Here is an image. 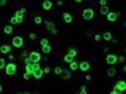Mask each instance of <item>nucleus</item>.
Wrapping results in <instances>:
<instances>
[{"label":"nucleus","instance_id":"nucleus-1","mask_svg":"<svg viewBox=\"0 0 126 94\" xmlns=\"http://www.w3.org/2000/svg\"><path fill=\"white\" fill-rule=\"evenodd\" d=\"M41 60V54L39 53V52H31L29 56L28 57H25V64H35V62H39V61Z\"/></svg>","mask_w":126,"mask_h":94},{"label":"nucleus","instance_id":"nucleus-2","mask_svg":"<svg viewBox=\"0 0 126 94\" xmlns=\"http://www.w3.org/2000/svg\"><path fill=\"white\" fill-rule=\"evenodd\" d=\"M4 69H5V74H7V76H15L16 72H17V66H16V64H13V62L7 64Z\"/></svg>","mask_w":126,"mask_h":94},{"label":"nucleus","instance_id":"nucleus-3","mask_svg":"<svg viewBox=\"0 0 126 94\" xmlns=\"http://www.w3.org/2000/svg\"><path fill=\"white\" fill-rule=\"evenodd\" d=\"M113 90H116L118 94L123 93V91L126 90V82H125V81H122V80L118 81V82H117V84L114 85V89H113Z\"/></svg>","mask_w":126,"mask_h":94},{"label":"nucleus","instance_id":"nucleus-4","mask_svg":"<svg viewBox=\"0 0 126 94\" xmlns=\"http://www.w3.org/2000/svg\"><path fill=\"white\" fill-rule=\"evenodd\" d=\"M82 17L84 20H92L93 17H94V11L92 8H86V9L82 11Z\"/></svg>","mask_w":126,"mask_h":94},{"label":"nucleus","instance_id":"nucleus-5","mask_svg":"<svg viewBox=\"0 0 126 94\" xmlns=\"http://www.w3.org/2000/svg\"><path fill=\"white\" fill-rule=\"evenodd\" d=\"M23 44H24L23 37L16 36V37H13V38H12V45L15 48H21V47H23Z\"/></svg>","mask_w":126,"mask_h":94},{"label":"nucleus","instance_id":"nucleus-6","mask_svg":"<svg viewBox=\"0 0 126 94\" xmlns=\"http://www.w3.org/2000/svg\"><path fill=\"white\" fill-rule=\"evenodd\" d=\"M117 61H118V57H117L116 54H108L106 56V64L114 65V64H117Z\"/></svg>","mask_w":126,"mask_h":94},{"label":"nucleus","instance_id":"nucleus-7","mask_svg":"<svg viewBox=\"0 0 126 94\" xmlns=\"http://www.w3.org/2000/svg\"><path fill=\"white\" fill-rule=\"evenodd\" d=\"M78 69L82 72H88L90 69V64L88 62V61H82V62H80L78 64Z\"/></svg>","mask_w":126,"mask_h":94},{"label":"nucleus","instance_id":"nucleus-8","mask_svg":"<svg viewBox=\"0 0 126 94\" xmlns=\"http://www.w3.org/2000/svg\"><path fill=\"white\" fill-rule=\"evenodd\" d=\"M43 74H44L43 69H37V70H35V72H33L32 77H33V78H36V80H40V78L43 77Z\"/></svg>","mask_w":126,"mask_h":94},{"label":"nucleus","instance_id":"nucleus-9","mask_svg":"<svg viewBox=\"0 0 126 94\" xmlns=\"http://www.w3.org/2000/svg\"><path fill=\"white\" fill-rule=\"evenodd\" d=\"M117 13H114V12H109V13L106 15V19H108V20L110 21V23H114V21L117 20Z\"/></svg>","mask_w":126,"mask_h":94},{"label":"nucleus","instance_id":"nucleus-10","mask_svg":"<svg viewBox=\"0 0 126 94\" xmlns=\"http://www.w3.org/2000/svg\"><path fill=\"white\" fill-rule=\"evenodd\" d=\"M63 17H64V21H65L66 24H70V23L73 21V17H72V15H70V13H68V12H64Z\"/></svg>","mask_w":126,"mask_h":94},{"label":"nucleus","instance_id":"nucleus-11","mask_svg":"<svg viewBox=\"0 0 126 94\" xmlns=\"http://www.w3.org/2000/svg\"><path fill=\"white\" fill-rule=\"evenodd\" d=\"M60 76H61V78H63L64 81H66V80H70V76H72V74H70V70L65 69V70H64L63 73L60 74Z\"/></svg>","mask_w":126,"mask_h":94},{"label":"nucleus","instance_id":"nucleus-12","mask_svg":"<svg viewBox=\"0 0 126 94\" xmlns=\"http://www.w3.org/2000/svg\"><path fill=\"white\" fill-rule=\"evenodd\" d=\"M52 5H53V3L50 1V0H45V1H43V9H45V11H49L50 8H52Z\"/></svg>","mask_w":126,"mask_h":94},{"label":"nucleus","instance_id":"nucleus-13","mask_svg":"<svg viewBox=\"0 0 126 94\" xmlns=\"http://www.w3.org/2000/svg\"><path fill=\"white\" fill-rule=\"evenodd\" d=\"M24 13H21V11H17L16 13H15V17H16V20H17V24H20V23H23V20H24V16H23Z\"/></svg>","mask_w":126,"mask_h":94},{"label":"nucleus","instance_id":"nucleus-14","mask_svg":"<svg viewBox=\"0 0 126 94\" xmlns=\"http://www.w3.org/2000/svg\"><path fill=\"white\" fill-rule=\"evenodd\" d=\"M0 53H3V54L11 53V47L9 45H1L0 47Z\"/></svg>","mask_w":126,"mask_h":94},{"label":"nucleus","instance_id":"nucleus-15","mask_svg":"<svg viewBox=\"0 0 126 94\" xmlns=\"http://www.w3.org/2000/svg\"><path fill=\"white\" fill-rule=\"evenodd\" d=\"M69 69L70 70H77V69H78V62H77L76 60H73L69 64Z\"/></svg>","mask_w":126,"mask_h":94},{"label":"nucleus","instance_id":"nucleus-16","mask_svg":"<svg viewBox=\"0 0 126 94\" xmlns=\"http://www.w3.org/2000/svg\"><path fill=\"white\" fill-rule=\"evenodd\" d=\"M25 73H28V74H31L32 76L33 74V66H32V64H25Z\"/></svg>","mask_w":126,"mask_h":94},{"label":"nucleus","instance_id":"nucleus-17","mask_svg":"<svg viewBox=\"0 0 126 94\" xmlns=\"http://www.w3.org/2000/svg\"><path fill=\"white\" fill-rule=\"evenodd\" d=\"M101 37H102L105 41H112V38H113V37H112V33H110V32H105V33H104Z\"/></svg>","mask_w":126,"mask_h":94},{"label":"nucleus","instance_id":"nucleus-18","mask_svg":"<svg viewBox=\"0 0 126 94\" xmlns=\"http://www.w3.org/2000/svg\"><path fill=\"white\" fill-rule=\"evenodd\" d=\"M99 12H101V15H104V16H106V15L109 13V7L108 5H104V7H101V9H99Z\"/></svg>","mask_w":126,"mask_h":94},{"label":"nucleus","instance_id":"nucleus-19","mask_svg":"<svg viewBox=\"0 0 126 94\" xmlns=\"http://www.w3.org/2000/svg\"><path fill=\"white\" fill-rule=\"evenodd\" d=\"M116 74H117V69H114V68H109L108 69V76L109 77H114Z\"/></svg>","mask_w":126,"mask_h":94},{"label":"nucleus","instance_id":"nucleus-20","mask_svg":"<svg viewBox=\"0 0 126 94\" xmlns=\"http://www.w3.org/2000/svg\"><path fill=\"white\" fill-rule=\"evenodd\" d=\"M50 52H52V47H50L49 44H48V45H45V47H43V53L48 54V53H50Z\"/></svg>","mask_w":126,"mask_h":94},{"label":"nucleus","instance_id":"nucleus-21","mask_svg":"<svg viewBox=\"0 0 126 94\" xmlns=\"http://www.w3.org/2000/svg\"><path fill=\"white\" fill-rule=\"evenodd\" d=\"M44 23H45V25H46V29H48V30H52L53 28H54V25H53V23H50L49 20H45V21H44Z\"/></svg>","mask_w":126,"mask_h":94},{"label":"nucleus","instance_id":"nucleus-22","mask_svg":"<svg viewBox=\"0 0 126 94\" xmlns=\"http://www.w3.org/2000/svg\"><path fill=\"white\" fill-rule=\"evenodd\" d=\"M12 30H13V27H12V25H5V27H4V33L9 34Z\"/></svg>","mask_w":126,"mask_h":94},{"label":"nucleus","instance_id":"nucleus-23","mask_svg":"<svg viewBox=\"0 0 126 94\" xmlns=\"http://www.w3.org/2000/svg\"><path fill=\"white\" fill-rule=\"evenodd\" d=\"M73 60H74V58H73L72 56H69V54H65V57H64V61H65V62H68V64H70Z\"/></svg>","mask_w":126,"mask_h":94},{"label":"nucleus","instance_id":"nucleus-24","mask_svg":"<svg viewBox=\"0 0 126 94\" xmlns=\"http://www.w3.org/2000/svg\"><path fill=\"white\" fill-rule=\"evenodd\" d=\"M68 54H69V56H72V57L74 58V57H76V56H77V51H76V49H69V52H68Z\"/></svg>","mask_w":126,"mask_h":94},{"label":"nucleus","instance_id":"nucleus-25","mask_svg":"<svg viewBox=\"0 0 126 94\" xmlns=\"http://www.w3.org/2000/svg\"><path fill=\"white\" fill-rule=\"evenodd\" d=\"M53 72H54V73H56V74H61V73H63V72H64V69H63V68H60V66H56V68H54V70H53Z\"/></svg>","mask_w":126,"mask_h":94},{"label":"nucleus","instance_id":"nucleus-26","mask_svg":"<svg viewBox=\"0 0 126 94\" xmlns=\"http://www.w3.org/2000/svg\"><path fill=\"white\" fill-rule=\"evenodd\" d=\"M5 60H4V58H0V69H4V68H5Z\"/></svg>","mask_w":126,"mask_h":94},{"label":"nucleus","instance_id":"nucleus-27","mask_svg":"<svg viewBox=\"0 0 126 94\" xmlns=\"http://www.w3.org/2000/svg\"><path fill=\"white\" fill-rule=\"evenodd\" d=\"M35 23H36V24H41V23H43L41 16H36V17H35Z\"/></svg>","mask_w":126,"mask_h":94},{"label":"nucleus","instance_id":"nucleus-28","mask_svg":"<svg viewBox=\"0 0 126 94\" xmlns=\"http://www.w3.org/2000/svg\"><path fill=\"white\" fill-rule=\"evenodd\" d=\"M88 93V89L86 86H81V90H80V94H86Z\"/></svg>","mask_w":126,"mask_h":94},{"label":"nucleus","instance_id":"nucleus-29","mask_svg":"<svg viewBox=\"0 0 126 94\" xmlns=\"http://www.w3.org/2000/svg\"><path fill=\"white\" fill-rule=\"evenodd\" d=\"M40 44H41V47H45V45H48V38H43V40L40 41Z\"/></svg>","mask_w":126,"mask_h":94},{"label":"nucleus","instance_id":"nucleus-30","mask_svg":"<svg viewBox=\"0 0 126 94\" xmlns=\"http://www.w3.org/2000/svg\"><path fill=\"white\" fill-rule=\"evenodd\" d=\"M32 66H33V72L37 70V69H41V68H40V65H39V62H35V64H32Z\"/></svg>","mask_w":126,"mask_h":94},{"label":"nucleus","instance_id":"nucleus-31","mask_svg":"<svg viewBox=\"0 0 126 94\" xmlns=\"http://www.w3.org/2000/svg\"><path fill=\"white\" fill-rule=\"evenodd\" d=\"M15 24H17V20H16V17L12 16L11 17V25H15Z\"/></svg>","mask_w":126,"mask_h":94},{"label":"nucleus","instance_id":"nucleus-32","mask_svg":"<svg viewBox=\"0 0 126 94\" xmlns=\"http://www.w3.org/2000/svg\"><path fill=\"white\" fill-rule=\"evenodd\" d=\"M101 38H102V37H101V34H94V40H96V41H99Z\"/></svg>","mask_w":126,"mask_h":94},{"label":"nucleus","instance_id":"nucleus-33","mask_svg":"<svg viewBox=\"0 0 126 94\" xmlns=\"http://www.w3.org/2000/svg\"><path fill=\"white\" fill-rule=\"evenodd\" d=\"M31 77H32L31 74H28V73H24V80H29Z\"/></svg>","mask_w":126,"mask_h":94},{"label":"nucleus","instance_id":"nucleus-34","mask_svg":"<svg viewBox=\"0 0 126 94\" xmlns=\"http://www.w3.org/2000/svg\"><path fill=\"white\" fill-rule=\"evenodd\" d=\"M29 38H31V40H36V33H31L29 34Z\"/></svg>","mask_w":126,"mask_h":94},{"label":"nucleus","instance_id":"nucleus-35","mask_svg":"<svg viewBox=\"0 0 126 94\" xmlns=\"http://www.w3.org/2000/svg\"><path fill=\"white\" fill-rule=\"evenodd\" d=\"M44 73H50V68H48V66H45V68H44Z\"/></svg>","mask_w":126,"mask_h":94},{"label":"nucleus","instance_id":"nucleus-36","mask_svg":"<svg viewBox=\"0 0 126 94\" xmlns=\"http://www.w3.org/2000/svg\"><path fill=\"white\" fill-rule=\"evenodd\" d=\"M7 4V0H0V7H4Z\"/></svg>","mask_w":126,"mask_h":94},{"label":"nucleus","instance_id":"nucleus-37","mask_svg":"<svg viewBox=\"0 0 126 94\" xmlns=\"http://www.w3.org/2000/svg\"><path fill=\"white\" fill-rule=\"evenodd\" d=\"M99 4H101V7H104V5H108V4H106V0H99Z\"/></svg>","mask_w":126,"mask_h":94},{"label":"nucleus","instance_id":"nucleus-38","mask_svg":"<svg viewBox=\"0 0 126 94\" xmlns=\"http://www.w3.org/2000/svg\"><path fill=\"white\" fill-rule=\"evenodd\" d=\"M118 61L119 62H123V61H125V57H123V56H118Z\"/></svg>","mask_w":126,"mask_h":94},{"label":"nucleus","instance_id":"nucleus-39","mask_svg":"<svg viewBox=\"0 0 126 94\" xmlns=\"http://www.w3.org/2000/svg\"><path fill=\"white\" fill-rule=\"evenodd\" d=\"M50 32H52V34H57V29H56V28H53Z\"/></svg>","mask_w":126,"mask_h":94},{"label":"nucleus","instance_id":"nucleus-40","mask_svg":"<svg viewBox=\"0 0 126 94\" xmlns=\"http://www.w3.org/2000/svg\"><path fill=\"white\" fill-rule=\"evenodd\" d=\"M112 43L117 44V43H118V38H112Z\"/></svg>","mask_w":126,"mask_h":94},{"label":"nucleus","instance_id":"nucleus-41","mask_svg":"<svg viewBox=\"0 0 126 94\" xmlns=\"http://www.w3.org/2000/svg\"><path fill=\"white\" fill-rule=\"evenodd\" d=\"M21 54H23V57H27V51H23V53H21Z\"/></svg>","mask_w":126,"mask_h":94},{"label":"nucleus","instance_id":"nucleus-42","mask_svg":"<svg viewBox=\"0 0 126 94\" xmlns=\"http://www.w3.org/2000/svg\"><path fill=\"white\" fill-rule=\"evenodd\" d=\"M110 94H118V93H117L116 90H113V91H110Z\"/></svg>","mask_w":126,"mask_h":94},{"label":"nucleus","instance_id":"nucleus-43","mask_svg":"<svg viewBox=\"0 0 126 94\" xmlns=\"http://www.w3.org/2000/svg\"><path fill=\"white\" fill-rule=\"evenodd\" d=\"M74 1H76V3H81V1H82V0H74Z\"/></svg>","mask_w":126,"mask_h":94},{"label":"nucleus","instance_id":"nucleus-44","mask_svg":"<svg viewBox=\"0 0 126 94\" xmlns=\"http://www.w3.org/2000/svg\"><path fill=\"white\" fill-rule=\"evenodd\" d=\"M1 90H3V87H1V85H0V93H1Z\"/></svg>","mask_w":126,"mask_h":94},{"label":"nucleus","instance_id":"nucleus-45","mask_svg":"<svg viewBox=\"0 0 126 94\" xmlns=\"http://www.w3.org/2000/svg\"><path fill=\"white\" fill-rule=\"evenodd\" d=\"M123 70H125V72H126V65H125V66H123Z\"/></svg>","mask_w":126,"mask_h":94},{"label":"nucleus","instance_id":"nucleus-46","mask_svg":"<svg viewBox=\"0 0 126 94\" xmlns=\"http://www.w3.org/2000/svg\"><path fill=\"white\" fill-rule=\"evenodd\" d=\"M123 25H125V27H126V23H125V24H123Z\"/></svg>","mask_w":126,"mask_h":94},{"label":"nucleus","instance_id":"nucleus-47","mask_svg":"<svg viewBox=\"0 0 126 94\" xmlns=\"http://www.w3.org/2000/svg\"><path fill=\"white\" fill-rule=\"evenodd\" d=\"M125 53H126V48H125Z\"/></svg>","mask_w":126,"mask_h":94},{"label":"nucleus","instance_id":"nucleus-48","mask_svg":"<svg viewBox=\"0 0 126 94\" xmlns=\"http://www.w3.org/2000/svg\"><path fill=\"white\" fill-rule=\"evenodd\" d=\"M24 94H29V93H24Z\"/></svg>","mask_w":126,"mask_h":94},{"label":"nucleus","instance_id":"nucleus-49","mask_svg":"<svg viewBox=\"0 0 126 94\" xmlns=\"http://www.w3.org/2000/svg\"><path fill=\"white\" fill-rule=\"evenodd\" d=\"M17 94H21V93H17Z\"/></svg>","mask_w":126,"mask_h":94},{"label":"nucleus","instance_id":"nucleus-50","mask_svg":"<svg viewBox=\"0 0 126 94\" xmlns=\"http://www.w3.org/2000/svg\"><path fill=\"white\" fill-rule=\"evenodd\" d=\"M125 40H126V37H125Z\"/></svg>","mask_w":126,"mask_h":94},{"label":"nucleus","instance_id":"nucleus-51","mask_svg":"<svg viewBox=\"0 0 126 94\" xmlns=\"http://www.w3.org/2000/svg\"><path fill=\"white\" fill-rule=\"evenodd\" d=\"M36 94H39V93H36Z\"/></svg>","mask_w":126,"mask_h":94}]
</instances>
